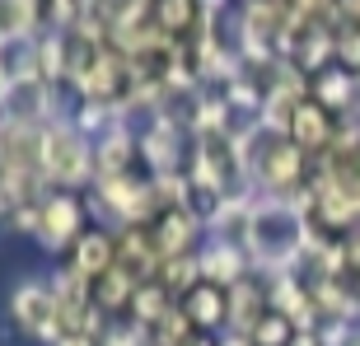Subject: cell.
<instances>
[{
    "mask_svg": "<svg viewBox=\"0 0 360 346\" xmlns=\"http://www.w3.org/2000/svg\"><path fill=\"white\" fill-rule=\"evenodd\" d=\"M42 173L56 192H89L94 187V141L70 117L42 127Z\"/></svg>",
    "mask_w": 360,
    "mask_h": 346,
    "instance_id": "1",
    "label": "cell"
},
{
    "mask_svg": "<svg viewBox=\"0 0 360 346\" xmlns=\"http://www.w3.org/2000/svg\"><path fill=\"white\" fill-rule=\"evenodd\" d=\"M5 319L24 342H38V346H56L66 337V319H61V305H56L47 276L14 281L10 300H5Z\"/></svg>",
    "mask_w": 360,
    "mask_h": 346,
    "instance_id": "2",
    "label": "cell"
},
{
    "mask_svg": "<svg viewBox=\"0 0 360 346\" xmlns=\"http://www.w3.org/2000/svg\"><path fill=\"white\" fill-rule=\"evenodd\" d=\"M136 136H141V169H146L150 178L187 173V160H192V132H187V122L178 117L174 108L146 117L141 127H136Z\"/></svg>",
    "mask_w": 360,
    "mask_h": 346,
    "instance_id": "3",
    "label": "cell"
},
{
    "mask_svg": "<svg viewBox=\"0 0 360 346\" xmlns=\"http://www.w3.org/2000/svg\"><path fill=\"white\" fill-rule=\"evenodd\" d=\"M89 206H84V192H47L38 201V225H33V243H38L42 253H70L75 243L84 239V229H89Z\"/></svg>",
    "mask_w": 360,
    "mask_h": 346,
    "instance_id": "4",
    "label": "cell"
},
{
    "mask_svg": "<svg viewBox=\"0 0 360 346\" xmlns=\"http://www.w3.org/2000/svg\"><path fill=\"white\" fill-rule=\"evenodd\" d=\"M267 305L276 319H285L295 333H319L323 328V314L314 305V286L309 276H276L267 281Z\"/></svg>",
    "mask_w": 360,
    "mask_h": 346,
    "instance_id": "5",
    "label": "cell"
},
{
    "mask_svg": "<svg viewBox=\"0 0 360 346\" xmlns=\"http://www.w3.org/2000/svg\"><path fill=\"white\" fill-rule=\"evenodd\" d=\"M155 248L160 257H187V253H201V243H206V215L197 206H187V211H164L155 225Z\"/></svg>",
    "mask_w": 360,
    "mask_h": 346,
    "instance_id": "6",
    "label": "cell"
},
{
    "mask_svg": "<svg viewBox=\"0 0 360 346\" xmlns=\"http://www.w3.org/2000/svg\"><path fill=\"white\" fill-rule=\"evenodd\" d=\"M206 239L248 253V248H253V192H229V197L206 215Z\"/></svg>",
    "mask_w": 360,
    "mask_h": 346,
    "instance_id": "7",
    "label": "cell"
},
{
    "mask_svg": "<svg viewBox=\"0 0 360 346\" xmlns=\"http://www.w3.org/2000/svg\"><path fill=\"white\" fill-rule=\"evenodd\" d=\"M160 267H164V257H160V248H155L150 225L146 229H122L117 234V271L131 281L136 290L150 286V281H160Z\"/></svg>",
    "mask_w": 360,
    "mask_h": 346,
    "instance_id": "8",
    "label": "cell"
},
{
    "mask_svg": "<svg viewBox=\"0 0 360 346\" xmlns=\"http://www.w3.org/2000/svg\"><path fill=\"white\" fill-rule=\"evenodd\" d=\"M197 267H201V281L206 286H220V290H234L243 281L253 276V257L243 253V248H229V243H201L197 253Z\"/></svg>",
    "mask_w": 360,
    "mask_h": 346,
    "instance_id": "9",
    "label": "cell"
},
{
    "mask_svg": "<svg viewBox=\"0 0 360 346\" xmlns=\"http://www.w3.org/2000/svg\"><path fill=\"white\" fill-rule=\"evenodd\" d=\"M66 262L80 271L84 281H103L112 267H117V229H103V225H89L84 239L66 253Z\"/></svg>",
    "mask_w": 360,
    "mask_h": 346,
    "instance_id": "10",
    "label": "cell"
},
{
    "mask_svg": "<svg viewBox=\"0 0 360 346\" xmlns=\"http://www.w3.org/2000/svg\"><path fill=\"white\" fill-rule=\"evenodd\" d=\"M290 141L304 150L309 160H323V155L333 150V141H337V117L328 113V108H319L314 98H304L300 113H295V122H290Z\"/></svg>",
    "mask_w": 360,
    "mask_h": 346,
    "instance_id": "11",
    "label": "cell"
},
{
    "mask_svg": "<svg viewBox=\"0 0 360 346\" xmlns=\"http://www.w3.org/2000/svg\"><path fill=\"white\" fill-rule=\"evenodd\" d=\"M136 164H141V136H136V127H122V132H112L108 141L94 146V183H98V178L141 173Z\"/></svg>",
    "mask_w": 360,
    "mask_h": 346,
    "instance_id": "12",
    "label": "cell"
},
{
    "mask_svg": "<svg viewBox=\"0 0 360 346\" xmlns=\"http://www.w3.org/2000/svg\"><path fill=\"white\" fill-rule=\"evenodd\" d=\"M47 286H52L56 305H61L66 333H70V328H80V319L94 309V281H84L70 262H61V267H52V271H47Z\"/></svg>",
    "mask_w": 360,
    "mask_h": 346,
    "instance_id": "13",
    "label": "cell"
},
{
    "mask_svg": "<svg viewBox=\"0 0 360 346\" xmlns=\"http://www.w3.org/2000/svg\"><path fill=\"white\" fill-rule=\"evenodd\" d=\"M183 314L192 319V328H197V333L220 337L229 328V290H220V286H206V281H201L197 290L183 300Z\"/></svg>",
    "mask_w": 360,
    "mask_h": 346,
    "instance_id": "14",
    "label": "cell"
},
{
    "mask_svg": "<svg viewBox=\"0 0 360 346\" xmlns=\"http://www.w3.org/2000/svg\"><path fill=\"white\" fill-rule=\"evenodd\" d=\"M309 98L319 108H328L333 117H347V113H356V75L342 66H328L323 75L309 80Z\"/></svg>",
    "mask_w": 360,
    "mask_h": 346,
    "instance_id": "15",
    "label": "cell"
},
{
    "mask_svg": "<svg viewBox=\"0 0 360 346\" xmlns=\"http://www.w3.org/2000/svg\"><path fill=\"white\" fill-rule=\"evenodd\" d=\"M0 33L5 42H38L47 33L42 0H0Z\"/></svg>",
    "mask_w": 360,
    "mask_h": 346,
    "instance_id": "16",
    "label": "cell"
},
{
    "mask_svg": "<svg viewBox=\"0 0 360 346\" xmlns=\"http://www.w3.org/2000/svg\"><path fill=\"white\" fill-rule=\"evenodd\" d=\"M267 314H271V305H267V281L248 276L243 286H234V290H229V328H234V333H248V337H253V328L267 319Z\"/></svg>",
    "mask_w": 360,
    "mask_h": 346,
    "instance_id": "17",
    "label": "cell"
},
{
    "mask_svg": "<svg viewBox=\"0 0 360 346\" xmlns=\"http://www.w3.org/2000/svg\"><path fill=\"white\" fill-rule=\"evenodd\" d=\"M70 122H75V127L89 136L94 146H98V141H108L112 132H122V127H136L127 113H117V108H103V103H75Z\"/></svg>",
    "mask_w": 360,
    "mask_h": 346,
    "instance_id": "18",
    "label": "cell"
},
{
    "mask_svg": "<svg viewBox=\"0 0 360 346\" xmlns=\"http://www.w3.org/2000/svg\"><path fill=\"white\" fill-rule=\"evenodd\" d=\"M160 286L169 295H174L178 305H183L187 295L201 286V267H197V253H187V257H164V267H160Z\"/></svg>",
    "mask_w": 360,
    "mask_h": 346,
    "instance_id": "19",
    "label": "cell"
},
{
    "mask_svg": "<svg viewBox=\"0 0 360 346\" xmlns=\"http://www.w3.org/2000/svg\"><path fill=\"white\" fill-rule=\"evenodd\" d=\"M174 309H178V300L164 290L160 281H150V286H141V290H136V300H131V319H141L146 328H155V323H160L164 314H174Z\"/></svg>",
    "mask_w": 360,
    "mask_h": 346,
    "instance_id": "20",
    "label": "cell"
},
{
    "mask_svg": "<svg viewBox=\"0 0 360 346\" xmlns=\"http://www.w3.org/2000/svg\"><path fill=\"white\" fill-rule=\"evenodd\" d=\"M197 337V328H192V319L183 314V305L174 309V314H164L155 328H150V346H187Z\"/></svg>",
    "mask_w": 360,
    "mask_h": 346,
    "instance_id": "21",
    "label": "cell"
},
{
    "mask_svg": "<svg viewBox=\"0 0 360 346\" xmlns=\"http://www.w3.org/2000/svg\"><path fill=\"white\" fill-rule=\"evenodd\" d=\"M98 346H150V328L141 319H131V314H122V319H108L103 337H98Z\"/></svg>",
    "mask_w": 360,
    "mask_h": 346,
    "instance_id": "22",
    "label": "cell"
},
{
    "mask_svg": "<svg viewBox=\"0 0 360 346\" xmlns=\"http://www.w3.org/2000/svg\"><path fill=\"white\" fill-rule=\"evenodd\" d=\"M337 66L360 75V24H351L342 14V28H337Z\"/></svg>",
    "mask_w": 360,
    "mask_h": 346,
    "instance_id": "23",
    "label": "cell"
},
{
    "mask_svg": "<svg viewBox=\"0 0 360 346\" xmlns=\"http://www.w3.org/2000/svg\"><path fill=\"white\" fill-rule=\"evenodd\" d=\"M47 10V33H66L84 19V0H42Z\"/></svg>",
    "mask_w": 360,
    "mask_h": 346,
    "instance_id": "24",
    "label": "cell"
},
{
    "mask_svg": "<svg viewBox=\"0 0 360 346\" xmlns=\"http://www.w3.org/2000/svg\"><path fill=\"white\" fill-rule=\"evenodd\" d=\"M295 337H300V333H295L285 319H276V314H267V319L253 328V346H290Z\"/></svg>",
    "mask_w": 360,
    "mask_h": 346,
    "instance_id": "25",
    "label": "cell"
},
{
    "mask_svg": "<svg viewBox=\"0 0 360 346\" xmlns=\"http://www.w3.org/2000/svg\"><path fill=\"white\" fill-rule=\"evenodd\" d=\"M215 346H253V337H248V333H234V328H225V333L215 337Z\"/></svg>",
    "mask_w": 360,
    "mask_h": 346,
    "instance_id": "26",
    "label": "cell"
},
{
    "mask_svg": "<svg viewBox=\"0 0 360 346\" xmlns=\"http://www.w3.org/2000/svg\"><path fill=\"white\" fill-rule=\"evenodd\" d=\"M56 346H98V337H89V333H66Z\"/></svg>",
    "mask_w": 360,
    "mask_h": 346,
    "instance_id": "27",
    "label": "cell"
},
{
    "mask_svg": "<svg viewBox=\"0 0 360 346\" xmlns=\"http://www.w3.org/2000/svg\"><path fill=\"white\" fill-rule=\"evenodd\" d=\"M342 14H347L351 24H360V0H342Z\"/></svg>",
    "mask_w": 360,
    "mask_h": 346,
    "instance_id": "28",
    "label": "cell"
},
{
    "mask_svg": "<svg viewBox=\"0 0 360 346\" xmlns=\"http://www.w3.org/2000/svg\"><path fill=\"white\" fill-rule=\"evenodd\" d=\"M290 346H319V337H314V333H300V337H295Z\"/></svg>",
    "mask_w": 360,
    "mask_h": 346,
    "instance_id": "29",
    "label": "cell"
},
{
    "mask_svg": "<svg viewBox=\"0 0 360 346\" xmlns=\"http://www.w3.org/2000/svg\"><path fill=\"white\" fill-rule=\"evenodd\" d=\"M187 346H215V337H211V333H197V337H192Z\"/></svg>",
    "mask_w": 360,
    "mask_h": 346,
    "instance_id": "30",
    "label": "cell"
},
{
    "mask_svg": "<svg viewBox=\"0 0 360 346\" xmlns=\"http://www.w3.org/2000/svg\"><path fill=\"white\" fill-rule=\"evenodd\" d=\"M347 346H360V328H356V333H351V342Z\"/></svg>",
    "mask_w": 360,
    "mask_h": 346,
    "instance_id": "31",
    "label": "cell"
},
{
    "mask_svg": "<svg viewBox=\"0 0 360 346\" xmlns=\"http://www.w3.org/2000/svg\"><path fill=\"white\" fill-rule=\"evenodd\" d=\"M356 113H360V75H356Z\"/></svg>",
    "mask_w": 360,
    "mask_h": 346,
    "instance_id": "32",
    "label": "cell"
},
{
    "mask_svg": "<svg viewBox=\"0 0 360 346\" xmlns=\"http://www.w3.org/2000/svg\"><path fill=\"white\" fill-rule=\"evenodd\" d=\"M0 47H5V33H0Z\"/></svg>",
    "mask_w": 360,
    "mask_h": 346,
    "instance_id": "33",
    "label": "cell"
},
{
    "mask_svg": "<svg viewBox=\"0 0 360 346\" xmlns=\"http://www.w3.org/2000/svg\"><path fill=\"white\" fill-rule=\"evenodd\" d=\"M0 132H5V122H0Z\"/></svg>",
    "mask_w": 360,
    "mask_h": 346,
    "instance_id": "34",
    "label": "cell"
}]
</instances>
